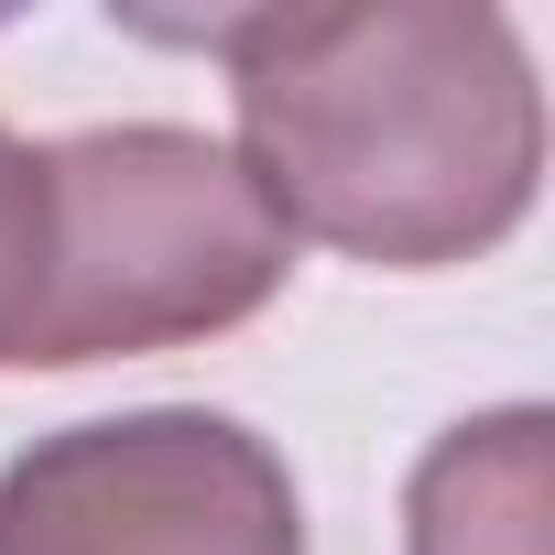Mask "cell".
<instances>
[{
  "instance_id": "cell-1",
  "label": "cell",
  "mask_w": 555,
  "mask_h": 555,
  "mask_svg": "<svg viewBox=\"0 0 555 555\" xmlns=\"http://www.w3.org/2000/svg\"><path fill=\"white\" fill-rule=\"evenodd\" d=\"M240 175L295 240L382 272L479 261L544 185V88L490 0H295L207 23Z\"/></svg>"
},
{
  "instance_id": "cell-2",
  "label": "cell",
  "mask_w": 555,
  "mask_h": 555,
  "mask_svg": "<svg viewBox=\"0 0 555 555\" xmlns=\"http://www.w3.org/2000/svg\"><path fill=\"white\" fill-rule=\"evenodd\" d=\"M295 272V229L261 207L229 142L120 120L44 142V306L23 371L142 360L261 317Z\"/></svg>"
},
{
  "instance_id": "cell-3",
  "label": "cell",
  "mask_w": 555,
  "mask_h": 555,
  "mask_svg": "<svg viewBox=\"0 0 555 555\" xmlns=\"http://www.w3.org/2000/svg\"><path fill=\"white\" fill-rule=\"evenodd\" d=\"M0 555H306V501L240 414L142 403L0 468Z\"/></svg>"
},
{
  "instance_id": "cell-4",
  "label": "cell",
  "mask_w": 555,
  "mask_h": 555,
  "mask_svg": "<svg viewBox=\"0 0 555 555\" xmlns=\"http://www.w3.org/2000/svg\"><path fill=\"white\" fill-rule=\"evenodd\" d=\"M403 544L414 555H544V414H479L425 447L403 490Z\"/></svg>"
},
{
  "instance_id": "cell-5",
  "label": "cell",
  "mask_w": 555,
  "mask_h": 555,
  "mask_svg": "<svg viewBox=\"0 0 555 555\" xmlns=\"http://www.w3.org/2000/svg\"><path fill=\"white\" fill-rule=\"evenodd\" d=\"M44 306V142L0 131V371H23Z\"/></svg>"
}]
</instances>
